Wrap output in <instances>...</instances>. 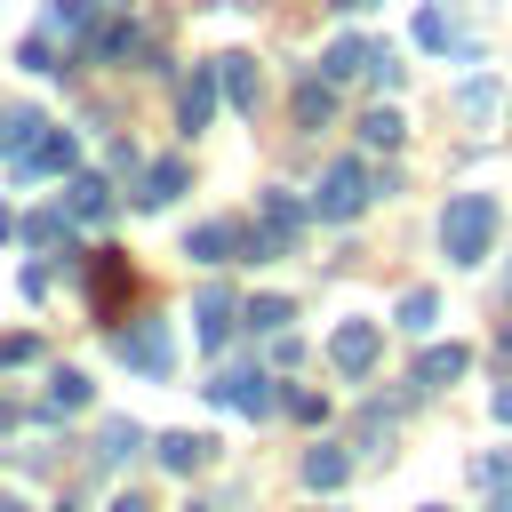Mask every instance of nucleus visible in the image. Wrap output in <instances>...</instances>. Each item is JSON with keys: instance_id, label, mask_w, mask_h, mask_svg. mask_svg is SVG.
<instances>
[{"instance_id": "f257e3e1", "label": "nucleus", "mask_w": 512, "mask_h": 512, "mask_svg": "<svg viewBox=\"0 0 512 512\" xmlns=\"http://www.w3.org/2000/svg\"><path fill=\"white\" fill-rule=\"evenodd\" d=\"M496 224H504V208H496L488 192H456L448 216H440V248H448V264H480V256L496 248Z\"/></svg>"}, {"instance_id": "f03ea898", "label": "nucleus", "mask_w": 512, "mask_h": 512, "mask_svg": "<svg viewBox=\"0 0 512 512\" xmlns=\"http://www.w3.org/2000/svg\"><path fill=\"white\" fill-rule=\"evenodd\" d=\"M368 200H376V168H368V160H336V168L320 176V192H312V216H320V224H352Z\"/></svg>"}, {"instance_id": "7ed1b4c3", "label": "nucleus", "mask_w": 512, "mask_h": 512, "mask_svg": "<svg viewBox=\"0 0 512 512\" xmlns=\"http://www.w3.org/2000/svg\"><path fill=\"white\" fill-rule=\"evenodd\" d=\"M112 352H120V368H136V376H168L176 336H168V320H136V328L112 336Z\"/></svg>"}, {"instance_id": "20e7f679", "label": "nucleus", "mask_w": 512, "mask_h": 512, "mask_svg": "<svg viewBox=\"0 0 512 512\" xmlns=\"http://www.w3.org/2000/svg\"><path fill=\"white\" fill-rule=\"evenodd\" d=\"M208 392H216L224 408H240V416H272V408H280V384H272L264 368H232V376H216Z\"/></svg>"}, {"instance_id": "39448f33", "label": "nucleus", "mask_w": 512, "mask_h": 512, "mask_svg": "<svg viewBox=\"0 0 512 512\" xmlns=\"http://www.w3.org/2000/svg\"><path fill=\"white\" fill-rule=\"evenodd\" d=\"M128 288H136L128 256H120V248H96V256H88V296H96V312H120Z\"/></svg>"}, {"instance_id": "423d86ee", "label": "nucleus", "mask_w": 512, "mask_h": 512, "mask_svg": "<svg viewBox=\"0 0 512 512\" xmlns=\"http://www.w3.org/2000/svg\"><path fill=\"white\" fill-rule=\"evenodd\" d=\"M376 352H384V328H376V320H344V328L328 336V360H336L344 376H360V368H376Z\"/></svg>"}, {"instance_id": "0eeeda50", "label": "nucleus", "mask_w": 512, "mask_h": 512, "mask_svg": "<svg viewBox=\"0 0 512 512\" xmlns=\"http://www.w3.org/2000/svg\"><path fill=\"white\" fill-rule=\"evenodd\" d=\"M72 160H80V136H72V128H40L16 168H24V176H72Z\"/></svg>"}, {"instance_id": "6e6552de", "label": "nucleus", "mask_w": 512, "mask_h": 512, "mask_svg": "<svg viewBox=\"0 0 512 512\" xmlns=\"http://www.w3.org/2000/svg\"><path fill=\"white\" fill-rule=\"evenodd\" d=\"M216 96H224V88H216V64H192V80L176 88V120H184V136H200V128H208Z\"/></svg>"}, {"instance_id": "1a4fd4ad", "label": "nucleus", "mask_w": 512, "mask_h": 512, "mask_svg": "<svg viewBox=\"0 0 512 512\" xmlns=\"http://www.w3.org/2000/svg\"><path fill=\"white\" fill-rule=\"evenodd\" d=\"M224 336H232V296H224V288H200V296H192V344L216 352Z\"/></svg>"}, {"instance_id": "9d476101", "label": "nucleus", "mask_w": 512, "mask_h": 512, "mask_svg": "<svg viewBox=\"0 0 512 512\" xmlns=\"http://www.w3.org/2000/svg\"><path fill=\"white\" fill-rule=\"evenodd\" d=\"M64 216H80V224H96V216H112V184L104 176H64Z\"/></svg>"}, {"instance_id": "9b49d317", "label": "nucleus", "mask_w": 512, "mask_h": 512, "mask_svg": "<svg viewBox=\"0 0 512 512\" xmlns=\"http://www.w3.org/2000/svg\"><path fill=\"white\" fill-rule=\"evenodd\" d=\"M256 216H264V232H272V240H296V232L312 224V208H304L296 192H256Z\"/></svg>"}, {"instance_id": "f8f14e48", "label": "nucleus", "mask_w": 512, "mask_h": 512, "mask_svg": "<svg viewBox=\"0 0 512 512\" xmlns=\"http://www.w3.org/2000/svg\"><path fill=\"white\" fill-rule=\"evenodd\" d=\"M152 456H160L168 472H200V464L216 456V440H208V432H160V440H152Z\"/></svg>"}, {"instance_id": "ddd939ff", "label": "nucleus", "mask_w": 512, "mask_h": 512, "mask_svg": "<svg viewBox=\"0 0 512 512\" xmlns=\"http://www.w3.org/2000/svg\"><path fill=\"white\" fill-rule=\"evenodd\" d=\"M216 88L232 96V112H256V96H264V80H256L248 56H216Z\"/></svg>"}, {"instance_id": "4468645a", "label": "nucleus", "mask_w": 512, "mask_h": 512, "mask_svg": "<svg viewBox=\"0 0 512 512\" xmlns=\"http://www.w3.org/2000/svg\"><path fill=\"white\" fill-rule=\"evenodd\" d=\"M328 120H336V80L304 72L296 80V128H328Z\"/></svg>"}, {"instance_id": "2eb2a0df", "label": "nucleus", "mask_w": 512, "mask_h": 512, "mask_svg": "<svg viewBox=\"0 0 512 512\" xmlns=\"http://www.w3.org/2000/svg\"><path fill=\"white\" fill-rule=\"evenodd\" d=\"M184 256H192V264H232V256H240V224H192Z\"/></svg>"}, {"instance_id": "dca6fc26", "label": "nucleus", "mask_w": 512, "mask_h": 512, "mask_svg": "<svg viewBox=\"0 0 512 512\" xmlns=\"http://www.w3.org/2000/svg\"><path fill=\"white\" fill-rule=\"evenodd\" d=\"M464 368H472V352H464V344H424V360H416V384H424V392H440V384H456Z\"/></svg>"}, {"instance_id": "f3484780", "label": "nucleus", "mask_w": 512, "mask_h": 512, "mask_svg": "<svg viewBox=\"0 0 512 512\" xmlns=\"http://www.w3.org/2000/svg\"><path fill=\"white\" fill-rule=\"evenodd\" d=\"M40 32H48V40H88V32H96V0H48Z\"/></svg>"}, {"instance_id": "a211bd4d", "label": "nucleus", "mask_w": 512, "mask_h": 512, "mask_svg": "<svg viewBox=\"0 0 512 512\" xmlns=\"http://www.w3.org/2000/svg\"><path fill=\"white\" fill-rule=\"evenodd\" d=\"M88 56H96V64H120V56H144V32L112 16V24H96V32H88Z\"/></svg>"}, {"instance_id": "6ab92c4d", "label": "nucleus", "mask_w": 512, "mask_h": 512, "mask_svg": "<svg viewBox=\"0 0 512 512\" xmlns=\"http://www.w3.org/2000/svg\"><path fill=\"white\" fill-rule=\"evenodd\" d=\"M184 184H192V168H184V160H152V168H144V192H136V200H144V208H168V200H176Z\"/></svg>"}, {"instance_id": "aec40b11", "label": "nucleus", "mask_w": 512, "mask_h": 512, "mask_svg": "<svg viewBox=\"0 0 512 512\" xmlns=\"http://www.w3.org/2000/svg\"><path fill=\"white\" fill-rule=\"evenodd\" d=\"M40 128H48V120H40V112H32V104H8V112H0V152H8V160H24V152H32V136H40Z\"/></svg>"}, {"instance_id": "412c9836", "label": "nucleus", "mask_w": 512, "mask_h": 512, "mask_svg": "<svg viewBox=\"0 0 512 512\" xmlns=\"http://www.w3.org/2000/svg\"><path fill=\"white\" fill-rule=\"evenodd\" d=\"M352 72H368V40H352V32H344V40H328V48H320V80H352Z\"/></svg>"}, {"instance_id": "4be33fe9", "label": "nucleus", "mask_w": 512, "mask_h": 512, "mask_svg": "<svg viewBox=\"0 0 512 512\" xmlns=\"http://www.w3.org/2000/svg\"><path fill=\"white\" fill-rule=\"evenodd\" d=\"M392 320H400V328H408V336H432V328H440V296H432V288H408V296H400V312H392Z\"/></svg>"}, {"instance_id": "5701e85b", "label": "nucleus", "mask_w": 512, "mask_h": 512, "mask_svg": "<svg viewBox=\"0 0 512 512\" xmlns=\"http://www.w3.org/2000/svg\"><path fill=\"white\" fill-rule=\"evenodd\" d=\"M80 408H88V376L80 368H56L48 376V416H80Z\"/></svg>"}, {"instance_id": "b1692460", "label": "nucleus", "mask_w": 512, "mask_h": 512, "mask_svg": "<svg viewBox=\"0 0 512 512\" xmlns=\"http://www.w3.org/2000/svg\"><path fill=\"white\" fill-rule=\"evenodd\" d=\"M344 472H352V456H344V448H328V440L304 456V488H344Z\"/></svg>"}, {"instance_id": "393cba45", "label": "nucleus", "mask_w": 512, "mask_h": 512, "mask_svg": "<svg viewBox=\"0 0 512 512\" xmlns=\"http://www.w3.org/2000/svg\"><path fill=\"white\" fill-rule=\"evenodd\" d=\"M400 136H408V120H400V112H392V104H376V112H368V120H360V144H368V152H392V144H400Z\"/></svg>"}, {"instance_id": "a878e982", "label": "nucleus", "mask_w": 512, "mask_h": 512, "mask_svg": "<svg viewBox=\"0 0 512 512\" xmlns=\"http://www.w3.org/2000/svg\"><path fill=\"white\" fill-rule=\"evenodd\" d=\"M136 448H144V424H128V416H112V424L96 432V456H104V464H120V456H136Z\"/></svg>"}, {"instance_id": "bb28decb", "label": "nucleus", "mask_w": 512, "mask_h": 512, "mask_svg": "<svg viewBox=\"0 0 512 512\" xmlns=\"http://www.w3.org/2000/svg\"><path fill=\"white\" fill-rule=\"evenodd\" d=\"M16 64H24V72H72V56H56V40H48V32H32V40L16 48Z\"/></svg>"}, {"instance_id": "cd10ccee", "label": "nucleus", "mask_w": 512, "mask_h": 512, "mask_svg": "<svg viewBox=\"0 0 512 512\" xmlns=\"http://www.w3.org/2000/svg\"><path fill=\"white\" fill-rule=\"evenodd\" d=\"M240 320H248V328H264V336H280V328L296 320V304H288V296H256V304H248Z\"/></svg>"}, {"instance_id": "c85d7f7f", "label": "nucleus", "mask_w": 512, "mask_h": 512, "mask_svg": "<svg viewBox=\"0 0 512 512\" xmlns=\"http://www.w3.org/2000/svg\"><path fill=\"white\" fill-rule=\"evenodd\" d=\"M416 40H424V48H448V40H456V16H448V8H416Z\"/></svg>"}, {"instance_id": "c756f323", "label": "nucleus", "mask_w": 512, "mask_h": 512, "mask_svg": "<svg viewBox=\"0 0 512 512\" xmlns=\"http://www.w3.org/2000/svg\"><path fill=\"white\" fill-rule=\"evenodd\" d=\"M64 224H72L64 208H40V216H32L24 232H32V248H56V240H64Z\"/></svg>"}, {"instance_id": "7c9ffc66", "label": "nucleus", "mask_w": 512, "mask_h": 512, "mask_svg": "<svg viewBox=\"0 0 512 512\" xmlns=\"http://www.w3.org/2000/svg\"><path fill=\"white\" fill-rule=\"evenodd\" d=\"M400 72H408V64H400L392 48H368V80H376V88H400Z\"/></svg>"}, {"instance_id": "2f4dec72", "label": "nucleus", "mask_w": 512, "mask_h": 512, "mask_svg": "<svg viewBox=\"0 0 512 512\" xmlns=\"http://www.w3.org/2000/svg\"><path fill=\"white\" fill-rule=\"evenodd\" d=\"M280 408H288V416H304V424H320V416H328V400H320V392H280Z\"/></svg>"}, {"instance_id": "473e14b6", "label": "nucleus", "mask_w": 512, "mask_h": 512, "mask_svg": "<svg viewBox=\"0 0 512 512\" xmlns=\"http://www.w3.org/2000/svg\"><path fill=\"white\" fill-rule=\"evenodd\" d=\"M24 360H40V336H0V368H24Z\"/></svg>"}, {"instance_id": "72a5a7b5", "label": "nucleus", "mask_w": 512, "mask_h": 512, "mask_svg": "<svg viewBox=\"0 0 512 512\" xmlns=\"http://www.w3.org/2000/svg\"><path fill=\"white\" fill-rule=\"evenodd\" d=\"M496 416H504V424H512V384H496Z\"/></svg>"}, {"instance_id": "f704fd0d", "label": "nucleus", "mask_w": 512, "mask_h": 512, "mask_svg": "<svg viewBox=\"0 0 512 512\" xmlns=\"http://www.w3.org/2000/svg\"><path fill=\"white\" fill-rule=\"evenodd\" d=\"M112 512H152V504H144V496H120V504H112Z\"/></svg>"}, {"instance_id": "c9c22d12", "label": "nucleus", "mask_w": 512, "mask_h": 512, "mask_svg": "<svg viewBox=\"0 0 512 512\" xmlns=\"http://www.w3.org/2000/svg\"><path fill=\"white\" fill-rule=\"evenodd\" d=\"M8 232H16V216H8V200H0V240H8Z\"/></svg>"}, {"instance_id": "e433bc0d", "label": "nucleus", "mask_w": 512, "mask_h": 512, "mask_svg": "<svg viewBox=\"0 0 512 512\" xmlns=\"http://www.w3.org/2000/svg\"><path fill=\"white\" fill-rule=\"evenodd\" d=\"M336 8H344V16H360V8H376V0H336Z\"/></svg>"}, {"instance_id": "4c0bfd02", "label": "nucleus", "mask_w": 512, "mask_h": 512, "mask_svg": "<svg viewBox=\"0 0 512 512\" xmlns=\"http://www.w3.org/2000/svg\"><path fill=\"white\" fill-rule=\"evenodd\" d=\"M496 512H512V488H504V504H496Z\"/></svg>"}, {"instance_id": "58836bf2", "label": "nucleus", "mask_w": 512, "mask_h": 512, "mask_svg": "<svg viewBox=\"0 0 512 512\" xmlns=\"http://www.w3.org/2000/svg\"><path fill=\"white\" fill-rule=\"evenodd\" d=\"M424 512H448V504H424Z\"/></svg>"}, {"instance_id": "ea45409f", "label": "nucleus", "mask_w": 512, "mask_h": 512, "mask_svg": "<svg viewBox=\"0 0 512 512\" xmlns=\"http://www.w3.org/2000/svg\"><path fill=\"white\" fill-rule=\"evenodd\" d=\"M232 8H256V0H232Z\"/></svg>"}, {"instance_id": "a19ab883", "label": "nucleus", "mask_w": 512, "mask_h": 512, "mask_svg": "<svg viewBox=\"0 0 512 512\" xmlns=\"http://www.w3.org/2000/svg\"><path fill=\"white\" fill-rule=\"evenodd\" d=\"M0 512H24V504H0Z\"/></svg>"}, {"instance_id": "79ce46f5", "label": "nucleus", "mask_w": 512, "mask_h": 512, "mask_svg": "<svg viewBox=\"0 0 512 512\" xmlns=\"http://www.w3.org/2000/svg\"><path fill=\"white\" fill-rule=\"evenodd\" d=\"M192 512H208V504H192Z\"/></svg>"}, {"instance_id": "37998d69", "label": "nucleus", "mask_w": 512, "mask_h": 512, "mask_svg": "<svg viewBox=\"0 0 512 512\" xmlns=\"http://www.w3.org/2000/svg\"><path fill=\"white\" fill-rule=\"evenodd\" d=\"M56 512H72V504H56Z\"/></svg>"}]
</instances>
